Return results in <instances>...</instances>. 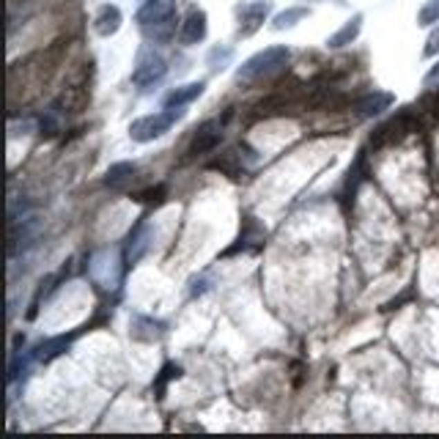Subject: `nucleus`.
<instances>
[{
	"mask_svg": "<svg viewBox=\"0 0 439 439\" xmlns=\"http://www.w3.org/2000/svg\"><path fill=\"white\" fill-rule=\"evenodd\" d=\"M289 58H292V50H289V47H283V44H278V47H267V50H261V53L250 55V58H247V61L236 69V80H239V82H253V80H261V77H267V74L283 69V66L289 64Z\"/></svg>",
	"mask_w": 439,
	"mask_h": 439,
	"instance_id": "f03ea898",
	"label": "nucleus"
},
{
	"mask_svg": "<svg viewBox=\"0 0 439 439\" xmlns=\"http://www.w3.org/2000/svg\"><path fill=\"white\" fill-rule=\"evenodd\" d=\"M415 129V121H412V116L409 113H401L398 118H393V121H387V124H382L376 132H373V138H370V143L376 148L382 146H390V143H395V141H401L406 132H412Z\"/></svg>",
	"mask_w": 439,
	"mask_h": 439,
	"instance_id": "423d86ee",
	"label": "nucleus"
},
{
	"mask_svg": "<svg viewBox=\"0 0 439 439\" xmlns=\"http://www.w3.org/2000/svg\"><path fill=\"white\" fill-rule=\"evenodd\" d=\"M231 58H233V50H231V47H215V50L206 55V64H209L212 72H222Z\"/></svg>",
	"mask_w": 439,
	"mask_h": 439,
	"instance_id": "f3484780",
	"label": "nucleus"
},
{
	"mask_svg": "<svg viewBox=\"0 0 439 439\" xmlns=\"http://www.w3.org/2000/svg\"><path fill=\"white\" fill-rule=\"evenodd\" d=\"M434 110H437V116H439V96H437V102H434Z\"/></svg>",
	"mask_w": 439,
	"mask_h": 439,
	"instance_id": "412c9836",
	"label": "nucleus"
},
{
	"mask_svg": "<svg viewBox=\"0 0 439 439\" xmlns=\"http://www.w3.org/2000/svg\"><path fill=\"white\" fill-rule=\"evenodd\" d=\"M66 346H69V338H50V341H42L33 352H36V360H42V363H47V360H53V357H58L61 352H66Z\"/></svg>",
	"mask_w": 439,
	"mask_h": 439,
	"instance_id": "4468645a",
	"label": "nucleus"
},
{
	"mask_svg": "<svg viewBox=\"0 0 439 439\" xmlns=\"http://www.w3.org/2000/svg\"><path fill=\"white\" fill-rule=\"evenodd\" d=\"M168 72V64H165V58L159 55V53H154V50H143L141 55H138V64H135V69H132V82L138 85V88H148V85H154V82H159L162 77Z\"/></svg>",
	"mask_w": 439,
	"mask_h": 439,
	"instance_id": "20e7f679",
	"label": "nucleus"
},
{
	"mask_svg": "<svg viewBox=\"0 0 439 439\" xmlns=\"http://www.w3.org/2000/svg\"><path fill=\"white\" fill-rule=\"evenodd\" d=\"M269 14V3L267 0H253V3H242L236 6V17H239V36H253Z\"/></svg>",
	"mask_w": 439,
	"mask_h": 439,
	"instance_id": "39448f33",
	"label": "nucleus"
},
{
	"mask_svg": "<svg viewBox=\"0 0 439 439\" xmlns=\"http://www.w3.org/2000/svg\"><path fill=\"white\" fill-rule=\"evenodd\" d=\"M220 141H222V124H220V121H206V124L198 127V132H195L192 143L187 148V154H190V156L209 154V151H215V148L220 146Z\"/></svg>",
	"mask_w": 439,
	"mask_h": 439,
	"instance_id": "0eeeda50",
	"label": "nucleus"
},
{
	"mask_svg": "<svg viewBox=\"0 0 439 439\" xmlns=\"http://www.w3.org/2000/svg\"><path fill=\"white\" fill-rule=\"evenodd\" d=\"M206 30H209V22H206V11H201V8H192L190 14H187V19L181 22V30H179V39H181V44H198V42H204L206 39Z\"/></svg>",
	"mask_w": 439,
	"mask_h": 439,
	"instance_id": "6e6552de",
	"label": "nucleus"
},
{
	"mask_svg": "<svg viewBox=\"0 0 439 439\" xmlns=\"http://www.w3.org/2000/svg\"><path fill=\"white\" fill-rule=\"evenodd\" d=\"M135 170H138L135 162H116V165H110V170H107V176H105V184H107V187H118V184H124L127 179H132Z\"/></svg>",
	"mask_w": 439,
	"mask_h": 439,
	"instance_id": "2eb2a0df",
	"label": "nucleus"
},
{
	"mask_svg": "<svg viewBox=\"0 0 439 439\" xmlns=\"http://www.w3.org/2000/svg\"><path fill=\"white\" fill-rule=\"evenodd\" d=\"M307 17V8H302V6H294V8H286V11H280V14H275V19H272V28L275 30H286V28H294L299 19H305Z\"/></svg>",
	"mask_w": 439,
	"mask_h": 439,
	"instance_id": "dca6fc26",
	"label": "nucleus"
},
{
	"mask_svg": "<svg viewBox=\"0 0 439 439\" xmlns=\"http://www.w3.org/2000/svg\"><path fill=\"white\" fill-rule=\"evenodd\" d=\"M437 77H439V61L434 64V69L423 77V82H426V85H431V82H437Z\"/></svg>",
	"mask_w": 439,
	"mask_h": 439,
	"instance_id": "aec40b11",
	"label": "nucleus"
},
{
	"mask_svg": "<svg viewBox=\"0 0 439 439\" xmlns=\"http://www.w3.org/2000/svg\"><path fill=\"white\" fill-rule=\"evenodd\" d=\"M418 22H420L423 28H429V25L439 22V0H431V3H426V6L420 8V14H418Z\"/></svg>",
	"mask_w": 439,
	"mask_h": 439,
	"instance_id": "a211bd4d",
	"label": "nucleus"
},
{
	"mask_svg": "<svg viewBox=\"0 0 439 439\" xmlns=\"http://www.w3.org/2000/svg\"><path fill=\"white\" fill-rule=\"evenodd\" d=\"M360 30H363V14H355L341 30H335L330 39H327V47H332V50H341V47H346V44H352L357 36H360Z\"/></svg>",
	"mask_w": 439,
	"mask_h": 439,
	"instance_id": "ddd939ff",
	"label": "nucleus"
},
{
	"mask_svg": "<svg viewBox=\"0 0 439 439\" xmlns=\"http://www.w3.org/2000/svg\"><path fill=\"white\" fill-rule=\"evenodd\" d=\"M181 116H184V110H173V107H165L162 113H154V116H143V118L132 121L129 138H132L135 143H151V141L162 138Z\"/></svg>",
	"mask_w": 439,
	"mask_h": 439,
	"instance_id": "7ed1b4c3",
	"label": "nucleus"
},
{
	"mask_svg": "<svg viewBox=\"0 0 439 439\" xmlns=\"http://www.w3.org/2000/svg\"><path fill=\"white\" fill-rule=\"evenodd\" d=\"M393 102H395L393 93H387V91H373V93H366V96L355 105V110H357L360 118H373V116L384 113L387 107H393Z\"/></svg>",
	"mask_w": 439,
	"mask_h": 439,
	"instance_id": "f8f14e48",
	"label": "nucleus"
},
{
	"mask_svg": "<svg viewBox=\"0 0 439 439\" xmlns=\"http://www.w3.org/2000/svg\"><path fill=\"white\" fill-rule=\"evenodd\" d=\"M88 105V85L85 82H72L64 88V93L55 99V110L58 113H80Z\"/></svg>",
	"mask_w": 439,
	"mask_h": 439,
	"instance_id": "1a4fd4ad",
	"label": "nucleus"
},
{
	"mask_svg": "<svg viewBox=\"0 0 439 439\" xmlns=\"http://www.w3.org/2000/svg\"><path fill=\"white\" fill-rule=\"evenodd\" d=\"M121 22H124L121 8H118V6H113V3H105V6L96 11V17H93V30H96V36L110 39L113 33H118Z\"/></svg>",
	"mask_w": 439,
	"mask_h": 439,
	"instance_id": "9d476101",
	"label": "nucleus"
},
{
	"mask_svg": "<svg viewBox=\"0 0 439 439\" xmlns=\"http://www.w3.org/2000/svg\"><path fill=\"white\" fill-rule=\"evenodd\" d=\"M162 195H165V187L159 184V187H154V190L141 192V195H138V201H146V204H159V201H162Z\"/></svg>",
	"mask_w": 439,
	"mask_h": 439,
	"instance_id": "6ab92c4d",
	"label": "nucleus"
},
{
	"mask_svg": "<svg viewBox=\"0 0 439 439\" xmlns=\"http://www.w3.org/2000/svg\"><path fill=\"white\" fill-rule=\"evenodd\" d=\"M143 36L148 42H170L176 36V0H146L135 14Z\"/></svg>",
	"mask_w": 439,
	"mask_h": 439,
	"instance_id": "f257e3e1",
	"label": "nucleus"
},
{
	"mask_svg": "<svg viewBox=\"0 0 439 439\" xmlns=\"http://www.w3.org/2000/svg\"><path fill=\"white\" fill-rule=\"evenodd\" d=\"M204 91H206V82H204V80H195V82H187V85L173 88V91L162 99V105H165V107H173V110H181V107H187L190 102H195Z\"/></svg>",
	"mask_w": 439,
	"mask_h": 439,
	"instance_id": "9b49d317",
	"label": "nucleus"
}]
</instances>
